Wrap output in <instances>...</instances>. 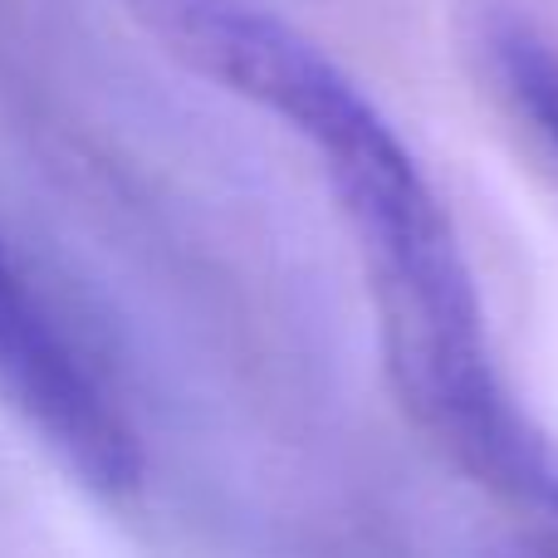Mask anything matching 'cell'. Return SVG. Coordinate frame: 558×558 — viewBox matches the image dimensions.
<instances>
[{"label":"cell","mask_w":558,"mask_h":558,"mask_svg":"<svg viewBox=\"0 0 558 558\" xmlns=\"http://www.w3.org/2000/svg\"><path fill=\"white\" fill-rule=\"evenodd\" d=\"M0 392L39 441L98 490H128L143 475V446L118 387L78 343L45 289L0 235Z\"/></svg>","instance_id":"cell-2"},{"label":"cell","mask_w":558,"mask_h":558,"mask_svg":"<svg viewBox=\"0 0 558 558\" xmlns=\"http://www.w3.org/2000/svg\"><path fill=\"white\" fill-rule=\"evenodd\" d=\"M490 54L510 98L534 118L544 143L558 153V49L520 20H500L490 35Z\"/></svg>","instance_id":"cell-3"},{"label":"cell","mask_w":558,"mask_h":558,"mask_svg":"<svg viewBox=\"0 0 558 558\" xmlns=\"http://www.w3.org/2000/svg\"><path fill=\"white\" fill-rule=\"evenodd\" d=\"M530 558H544V554H539V549H534V554H530Z\"/></svg>","instance_id":"cell-4"},{"label":"cell","mask_w":558,"mask_h":558,"mask_svg":"<svg viewBox=\"0 0 558 558\" xmlns=\"http://www.w3.org/2000/svg\"><path fill=\"white\" fill-rule=\"evenodd\" d=\"M123 10L182 69L270 113L314 153L363 255L397 402L456 465L530 510L558 481V456L505 392L461 235L383 108L255 0H123Z\"/></svg>","instance_id":"cell-1"}]
</instances>
